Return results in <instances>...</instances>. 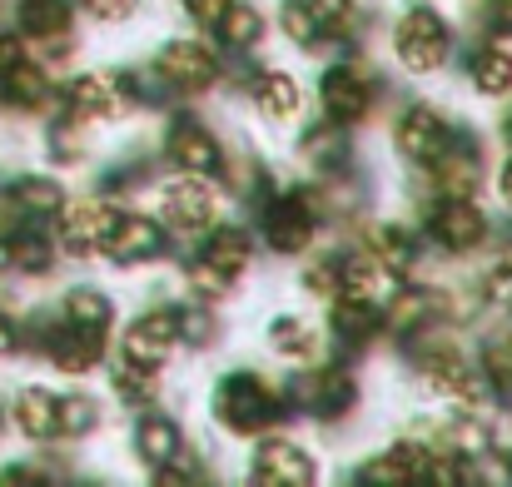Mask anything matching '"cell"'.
<instances>
[{
    "instance_id": "obj_1",
    "label": "cell",
    "mask_w": 512,
    "mask_h": 487,
    "mask_svg": "<svg viewBox=\"0 0 512 487\" xmlns=\"http://www.w3.org/2000/svg\"><path fill=\"white\" fill-rule=\"evenodd\" d=\"M279 408H284L279 388L259 373H224L209 398V413L229 438H264V428L279 423Z\"/></svg>"
},
{
    "instance_id": "obj_2",
    "label": "cell",
    "mask_w": 512,
    "mask_h": 487,
    "mask_svg": "<svg viewBox=\"0 0 512 487\" xmlns=\"http://www.w3.org/2000/svg\"><path fill=\"white\" fill-rule=\"evenodd\" d=\"M140 105V85L130 70H85L70 80L65 90V115L85 120V125H105V120H120Z\"/></svg>"
},
{
    "instance_id": "obj_3",
    "label": "cell",
    "mask_w": 512,
    "mask_h": 487,
    "mask_svg": "<svg viewBox=\"0 0 512 487\" xmlns=\"http://www.w3.org/2000/svg\"><path fill=\"white\" fill-rule=\"evenodd\" d=\"M448 50H453V30H448V20H443L438 10H428V5H413V10L398 20V30H393V55H398V65H403L408 75H433V70H443Z\"/></svg>"
},
{
    "instance_id": "obj_4",
    "label": "cell",
    "mask_w": 512,
    "mask_h": 487,
    "mask_svg": "<svg viewBox=\"0 0 512 487\" xmlns=\"http://www.w3.org/2000/svg\"><path fill=\"white\" fill-rule=\"evenodd\" d=\"M174 343H179V309H150V314H140L135 324L125 328V363L130 368H150V373H160L165 363H170Z\"/></svg>"
},
{
    "instance_id": "obj_5",
    "label": "cell",
    "mask_w": 512,
    "mask_h": 487,
    "mask_svg": "<svg viewBox=\"0 0 512 487\" xmlns=\"http://www.w3.org/2000/svg\"><path fill=\"white\" fill-rule=\"evenodd\" d=\"M448 140H453V125L433 110V105H408L403 115H398V125H393V145H398V155L413 164H428L438 160L443 150H448Z\"/></svg>"
},
{
    "instance_id": "obj_6",
    "label": "cell",
    "mask_w": 512,
    "mask_h": 487,
    "mask_svg": "<svg viewBox=\"0 0 512 487\" xmlns=\"http://www.w3.org/2000/svg\"><path fill=\"white\" fill-rule=\"evenodd\" d=\"M214 209H219V199H214V189H209L204 174H179L174 184H165V194H160V219H165L170 229H179V234L209 229V224H214Z\"/></svg>"
},
{
    "instance_id": "obj_7",
    "label": "cell",
    "mask_w": 512,
    "mask_h": 487,
    "mask_svg": "<svg viewBox=\"0 0 512 487\" xmlns=\"http://www.w3.org/2000/svg\"><path fill=\"white\" fill-rule=\"evenodd\" d=\"M418 373H423V383H428L433 393H443V398H458V403H473V408L488 398V388H483L488 378H478V373L463 363L458 348H443V343L428 348V353L418 358Z\"/></svg>"
},
{
    "instance_id": "obj_8",
    "label": "cell",
    "mask_w": 512,
    "mask_h": 487,
    "mask_svg": "<svg viewBox=\"0 0 512 487\" xmlns=\"http://www.w3.org/2000/svg\"><path fill=\"white\" fill-rule=\"evenodd\" d=\"M319 478V463L309 448L289 443V438H269L254 448V483L269 487H309Z\"/></svg>"
},
{
    "instance_id": "obj_9",
    "label": "cell",
    "mask_w": 512,
    "mask_h": 487,
    "mask_svg": "<svg viewBox=\"0 0 512 487\" xmlns=\"http://www.w3.org/2000/svg\"><path fill=\"white\" fill-rule=\"evenodd\" d=\"M155 65H160V75L170 80L174 90H184V95H199V90H209L219 80V55L209 45H199V40H170Z\"/></svg>"
},
{
    "instance_id": "obj_10",
    "label": "cell",
    "mask_w": 512,
    "mask_h": 487,
    "mask_svg": "<svg viewBox=\"0 0 512 487\" xmlns=\"http://www.w3.org/2000/svg\"><path fill=\"white\" fill-rule=\"evenodd\" d=\"M314 224H319L314 219V204L304 194H284L264 214V239H269L274 254H304L314 244Z\"/></svg>"
},
{
    "instance_id": "obj_11",
    "label": "cell",
    "mask_w": 512,
    "mask_h": 487,
    "mask_svg": "<svg viewBox=\"0 0 512 487\" xmlns=\"http://www.w3.org/2000/svg\"><path fill=\"white\" fill-rule=\"evenodd\" d=\"M428 234H433L448 254H468V249H478V244L488 239V214H483L473 199H453V194H448V199L433 209Z\"/></svg>"
},
{
    "instance_id": "obj_12",
    "label": "cell",
    "mask_w": 512,
    "mask_h": 487,
    "mask_svg": "<svg viewBox=\"0 0 512 487\" xmlns=\"http://www.w3.org/2000/svg\"><path fill=\"white\" fill-rule=\"evenodd\" d=\"M165 249V224L145 219V214H115V224L100 239V254L115 264H145Z\"/></svg>"
},
{
    "instance_id": "obj_13",
    "label": "cell",
    "mask_w": 512,
    "mask_h": 487,
    "mask_svg": "<svg viewBox=\"0 0 512 487\" xmlns=\"http://www.w3.org/2000/svg\"><path fill=\"white\" fill-rule=\"evenodd\" d=\"M353 398H358V383L343 368H319L309 378H294V403L314 418H343L353 408Z\"/></svg>"
},
{
    "instance_id": "obj_14",
    "label": "cell",
    "mask_w": 512,
    "mask_h": 487,
    "mask_svg": "<svg viewBox=\"0 0 512 487\" xmlns=\"http://www.w3.org/2000/svg\"><path fill=\"white\" fill-rule=\"evenodd\" d=\"M319 95H324L329 120H339V125L363 120V115H368V105H373V85H368V75H363L358 65H329V70H324Z\"/></svg>"
},
{
    "instance_id": "obj_15",
    "label": "cell",
    "mask_w": 512,
    "mask_h": 487,
    "mask_svg": "<svg viewBox=\"0 0 512 487\" xmlns=\"http://www.w3.org/2000/svg\"><path fill=\"white\" fill-rule=\"evenodd\" d=\"M110 224H115V209L105 199H70V204H60V239L75 254L100 249V239H105Z\"/></svg>"
},
{
    "instance_id": "obj_16",
    "label": "cell",
    "mask_w": 512,
    "mask_h": 487,
    "mask_svg": "<svg viewBox=\"0 0 512 487\" xmlns=\"http://www.w3.org/2000/svg\"><path fill=\"white\" fill-rule=\"evenodd\" d=\"M393 289H398V269H388L373 254H358V259H343L339 264V294H348V299H368V304L383 309V299Z\"/></svg>"
},
{
    "instance_id": "obj_17",
    "label": "cell",
    "mask_w": 512,
    "mask_h": 487,
    "mask_svg": "<svg viewBox=\"0 0 512 487\" xmlns=\"http://www.w3.org/2000/svg\"><path fill=\"white\" fill-rule=\"evenodd\" d=\"M170 160L179 164V174H219V164H224V155H219V140L209 135V130H199L194 120H179L170 130Z\"/></svg>"
},
{
    "instance_id": "obj_18",
    "label": "cell",
    "mask_w": 512,
    "mask_h": 487,
    "mask_svg": "<svg viewBox=\"0 0 512 487\" xmlns=\"http://www.w3.org/2000/svg\"><path fill=\"white\" fill-rule=\"evenodd\" d=\"M100 358H105V333L75 328V324L50 333V363H55L60 373H75V378H80V373H90Z\"/></svg>"
},
{
    "instance_id": "obj_19",
    "label": "cell",
    "mask_w": 512,
    "mask_h": 487,
    "mask_svg": "<svg viewBox=\"0 0 512 487\" xmlns=\"http://www.w3.org/2000/svg\"><path fill=\"white\" fill-rule=\"evenodd\" d=\"M214 274H224L229 284L254 264V239H249V229H239V224H219V229H209V239H204V254H199Z\"/></svg>"
},
{
    "instance_id": "obj_20",
    "label": "cell",
    "mask_w": 512,
    "mask_h": 487,
    "mask_svg": "<svg viewBox=\"0 0 512 487\" xmlns=\"http://www.w3.org/2000/svg\"><path fill=\"white\" fill-rule=\"evenodd\" d=\"M428 169H433L438 189L453 194V199H473V189H478V179H483L478 150H473V145H458V140H448V150L428 164Z\"/></svg>"
},
{
    "instance_id": "obj_21",
    "label": "cell",
    "mask_w": 512,
    "mask_h": 487,
    "mask_svg": "<svg viewBox=\"0 0 512 487\" xmlns=\"http://www.w3.org/2000/svg\"><path fill=\"white\" fill-rule=\"evenodd\" d=\"M254 110H259L264 120H274V125H289V120L304 110L299 80L284 75V70H264V75L254 80Z\"/></svg>"
},
{
    "instance_id": "obj_22",
    "label": "cell",
    "mask_w": 512,
    "mask_h": 487,
    "mask_svg": "<svg viewBox=\"0 0 512 487\" xmlns=\"http://www.w3.org/2000/svg\"><path fill=\"white\" fill-rule=\"evenodd\" d=\"M135 453H140V463L145 468H165V463H179V453H184V433L174 428L170 418H160V413H140V423H135Z\"/></svg>"
},
{
    "instance_id": "obj_23",
    "label": "cell",
    "mask_w": 512,
    "mask_h": 487,
    "mask_svg": "<svg viewBox=\"0 0 512 487\" xmlns=\"http://www.w3.org/2000/svg\"><path fill=\"white\" fill-rule=\"evenodd\" d=\"M70 15H75L70 0H15V25H20L25 40L70 35Z\"/></svg>"
},
{
    "instance_id": "obj_24",
    "label": "cell",
    "mask_w": 512,
    "mask_h": 487,
    "mask_svg": "<svg viewBox=\"0 0 512 487\" xmlns=\"http://www.w3.org/2000/svg\"><path fill=\"white\" fill-rule=\"evenodd\" d=\"M55 393H45V388H20L15 393V428L30 438V443H50V438H60V428H55Z\"/></svg>"
},
{
    "instance_id": "obj_25",
    "label": "cell",
    "mask_w": 512,
    "mask_h": 487,
    "mask_svg": "<svg viewBox=\"0 0 512 487\" xmlns=\"http://www.w3.org/2000/svg\"><path fill=\"white\" fill-rule=\"evenodd\" d=\"M10 204L25 219H55L60 204H65V189L55 179H45V174H25V179L10 184Z\"/></svg>"
},
{
    "instance_id": "obj_26",
    "label": "cell",
    "mask_w": 512,
    "mask_h": 487,
    "mask_svg": "<svg viewBox=\"0 0 512 487\" xmlns=\"http://www.w3.org/2000/svg\"><path fill=\"white\" fill-rule=\"evenodd\" d=\"M0 85H5V100H10L15 110H40V105L50 100V75H45V65H35V60H15V65L0 75Z\"/></svg>"
},
{
    "instance_id": "obj_27",
    "label": "cell",
    "mask_w": 512,
    "mask_h": 487,
    "mask_svg": "<svg viewBox=\"0 0 512 487\" xmlns=\"http://www.w3.org/2000/svg\"><path fill=\"white\" fill-rule=\"evenodd\" d=\"M5 264L20 269V274H50L55 249L40 229H5Z\"/></svg>"
},
{
    "instance_id": "obj_28",
    "label": "cell",
    "mask_w": 512,
    "mask_h": 487,
    "mask_svg": "<svg viewBox=\"0 0 512 487\" xmlns=\"http://www.w3.org/2000/svg\"><path fill=\"white\" fill-rule=\"evenodd\" d=\"M214 30H219L224 50H254V45L264 40V15H259L254 5H239V0H229V10L214 20Z\"/></svg>"
},
{
    "instance_id": "obj_29",
    "label": "cell",
    "mask_w": 512,
    "mask_h": 487,
    "mask_svg": "<svg viewBox=\"0 0 512 487\" xmlns=\"http://www.w3.org/2000/svg\"><path fill=\"white\" fill-rule=\"evenodd\" d=\"M65 324L110 333V324H115V299L100 294V289H70L65 294Z\"/></svg>"
},
{
    "instance_id": "obj_30",
    "label": "cell",
    "mask_w": 512,
    "mask_h": 487,
    "mask_svg": "<svg viewBox=\"0 0 512 487\" xmlns=\"http://www.w3.org/2000/svg\"><path fill=\"white\" fill-rule=\"evenodd\" d=\"M473 90H478V95H488V100L512 95V50L488 45V50L473 60Z\"/></svg>"
},
{
    "instance_id": "obj_31",
    "label": "cell",
    "mask_w": 512,
    "mask_h": 487,
    "mask_svg": "<svg viewBox=\"0 0 512 487\" xmlns=\"http://www.w3.org/2000/svg\"><path fill=\"white\" fill-rule=\"evenodd\" d=\"M368 249H373V259H383L388 269H408L413 264V234L403 229V224H373L368 229Z\"/></svg>"
},
{
    "instance_id": "obj_32",
    "label": "cell",
    "mask_w": 512,
    "mask_h": 487,
    "mask_svg": "<svg viewBox=\"0 0 512 487\" xmlns=\"http://www.w3.org/2000/svg\"><path fill=\"white\" fill-rule=\"evenodd\" d=\"M55 428H60L65 438L95 433V428H100V403H95L90 393H65V398L55 403Z\"/></svg>"
},
{
    "instance_id": "obj_33",
    "label": "cell",
    "mask_w": 512,
    "mask_h": 487,
    "mask_svg": "<svg viewBox=\"0 0 512 487\" xmlns=\"http://www.w3.org/2000/svg\"><path fill=\"white\" fill-rule=\"evenodd\" d=\"M329 304H334V328H339L343 338H368L373 328L383 324V309H378V304H368V299H348V294H334Z\"/></svg>"
},
{
    "instance_id": "obj_34",
    "label": "cell",
    "mask_w": 512,
    "mask_h": 487,
    "mask_svg": "<svg viewBox=\"0 0 512 487\" xmlns=\"http://www.w3.org/2000/svg\"><path fill=\"white\" fill-rule=\"evenodd\" d=\"M269 343H274V353H279V358H314L319 333L304 324V319L284 314V319H274V324H269Z\"/></svg>"
},
{
    "instance_id": "obj_35",
    "label": "cell",
    "mask_w": 512,
    "mask_h": 487,
    "mask_svg": "<svg viewBox=\"0 0 512 487\" xmlns=\"http://www.w3.org/2000/svg\"><path fill=\"white\" fill-rule=\"evenodd\" d=\"M299 155L314 164V169H334V164H343V155H348V145H343V125H339V120H329V125H314V130L304 135Z\"/></svg>"
},
{
    "instance_id": "obj_36",
    "label": "cell",
    "mask_w": 512,
    "mask_h": 487,
    "mask_svg": "<svg viewBox=\"0 0 512 487\" xmlns=\"http://www.w3.org/2000/svg\"><path fill=\"white\" fill-rule=\"evenodd\" d=\"M115 398L120 403H130V408H145V403H155L160 398V373H150V368H120L115 373Z\"/></svg>"
},
{
    "instance_id": "obj_37",
    "label": "cell",
    "mask_w": 512,
    "mask_h": 487,
    "mask_svg": "<svg viewBox=\"0 0 512 487\" xmlns=\"http://www.w3.org/2000/svg\"><path fill=\"white\" fill-rule=\"evenodd\" d=\"M448 438H453V448L463 453V463H478V458L493 453V428H488L483 418H458V423L448 428Z\"/></svg>"
},
{
    "instance_id": "obj_38",
    "label": "cell",
    "mask_w": 512,
    "mask_h": 487,
    "mask_svg": "<svg viewBox=\"0 0 512 487\" xmlns=\"http://www.w3.org/2000/svg\"><path fill=\"white\" fill-rule=\"evenodd\" d=\"M85 120H75V115H65V120H55L50 125V155L60 164H75V160H85Z\"/></svg>"
},
{
    "instance_id": "obj_39",
    "label": "cell",
    "mask_w": 512,
    "mask_h": 487,
    "mask_svg": "<svg viewBox=\"0 0 512 487\" xmlns=\"http://www.w3.org/2000/svg\"><path fill=\"white\" fill-rule=\"evenodd\" d=\"M279 25H284V35H289L294 45H319V40H324V30H319V20H314V10H309L304 0H289V5L279 10Z\"/></svg>"
},
{
    "instance_id": "obj_40",
    "label": "cell",
    "mask_w": 512,
    "mask_h": 487,
    "mask_svg": "<svg viewBox=\"0 0 512 487\" xmlns=\"http://www.w3.org/2000/svg\"><path fill=\"white\" fill-rule=\"evenodd\" d=\"M184 284H189V294H194L199 304H219V299L229 294V279H224V274H214L204 259H194V264H189Z\"/></svg>"
},
{
    "instance_id": "obj_41",
    "label": "cell",
    "mask_w": 512,
    "mask_h": 487,
    "mask_svg": "<svg viewBox=\"0 0 512 487\" xmlns=\"http://www.w3.org/2000/svg\"><path fill=\"white\" fill-rule=\"evenodd\" d=\"M304 289L329 304V299L339 294V259H314V264H304Z\"/></svg>"
},
{
    "instance_id": "obj_42",
    "label": "cell",
    "mask_w": 512,
    "mask_h": 487,
    "mask_svg": "<svg viewBox=\"0 0 512 487\" xmlns=\"http://www.w3.org/2000/svg\"><path fill=\"white\" fill-rule=\"evenodd\" d=\"M304 5L314 10V20H319L324 35H339V30H348V20H353V0H304Z\"/></svg>"
},
{
    "instance_id": "obj_43",
    "label": "cell",
    "mask_w": 512,
    "mask_h": 487,
    "mask_svg": "<svg viewBox=\"0 0 512 487\" xmlns=\"http://www.w3.org/2000/svg\"><path fill=\"white\" fill-rule=\"evenodd\" d=\"M483 368H488V383L512 388V343H488V353H483Z\"/></svg>"
},
{
    "instance_id": "obj_44",
    "label": "cell",
    "mask_w": 512,
    "mask_h": 487,
    "mask_svg": "<svg viewBox=\"0 0 512 487\" xmlns=\"http://www.w3.org/2000/svg\"><path fill=\"white\" fill-rule=\"evenodd\" d=\"M80 5H85L95 20L120 25V20H130V15H135V5H140V0H80Z\"/></svg>"
},
{
    "instance_id": "obj_45",
    "label": "cell",
    "mask_w": 512,
    "mask_h": 487,
    "mask_svg": "<svg viewBox=\"0 0 512 487\" xmlns=\"http://www.w3.org/2000/svg\"><path fill=\"white\" fill-rule=\"evenodd\" d=\"M483 289H488V304H512V264H503V269H493Z\"/></svg>"
},
{
    "instance_id": "obj_46",
    "label": "cell",
    "mask_w": 512,
    "mask_h": 487,
    "mask_svg": "<svg viewBox=\"0 0 512 487\" xmlns=\"http://www.w3.org/2000/svg\"><path fill=\"white\" fill-rule=\"evenodd\" d=\"M184 10H189L194 25H214V20L229 10V0H184Z\"/></svg>"
},
{
    "instance_id": "obj_47",
    "label": "cell",
    "mask_w": 512,
    "mask_h": 487,
    "mask_svg": "<svg viewBox=\"0 0 512 487\" xmlns=\"http://www.w3.org/2000/svg\"><path fill=\"white\" fill-rule=\"evenodd\" d=\"M15 60H25V45H20V30H0V75L15 65Z\"/></svg>"
},
{
    "instance_id": "obj_48",
    "label": "cell",
    "mask_w": 512,
    "mask_h": 487,
    "mask_svg": "<svg viewBox=\"0 0 512 487\" xmlns=\"http://www.w3.org/2000/svg\"><path fill=\"white\" fill-rule=\"evenodd\" d=\"M15 348H20V328H15L10 319H5V314H0V358H10Z\"/></svg>"
},
{
    "instance_id": "obj_49",
    "label": "cell",
    "mask_w": 512,
    "mask_h": 487,
    "mask_svg": "<svg viewBox=\"0 0 512 487\" xmlns=\"http://www.w3.org/2000/svg\"><path fill=\"white\" fill-rule=\"evenodd\" d=\"M498 194H503V204L512 209V160L503 164V174H498Z\"/></svg>"
},
{
    "instance_id": "obj_50",
    "label": "cell",
    "mask_w": 512,
    "mask_h": 487,
    "mask_svg": "<svg viewBox=\"0 0 512 487\" xmlns=\"http://www.w3.org/2000/svg\"><path fill=\"white\" fill-rule=\"evenodd\" d=\"M493 15H498V30H512V0H498Z\"/></svg>"
},
{
    "instance_id": "obj_51",
    "label": "cell",
    "mask_w": 512,
    "mask_h": 487,
    "mask_svg": "<svg viewBox=\"0 0 512 487\" xmlns=\"http://www.w3.org/2000/svg\"><path fill=\"white\" fill-rule=\"evenodd\" d=\"M508 135H512V120H508Z\"/></svg>"
}]
</instances>
